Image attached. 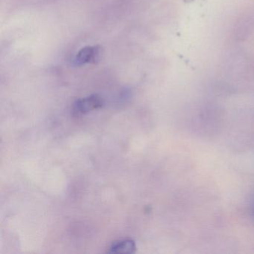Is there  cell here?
I'll return each instance as SVG.
<instances>
[{
    "instance_id": "cell-1",
    "label": "cell",
    "mask_w": 254,
    "mask_h": 254,
    "mask_svg": "<svg viewBox=\"0 0 254 254\" xmlns=\"http://www.w3.org/2000/svg\"><path fill=\"white\" fill-rule=\"evenodd\" d=\"M102 105L103 100L102 98L98 95H92L77 100L72 106V114L76 117L84 115L90 111L102 108Z\"/></svg>"
},
{
    "instance_id": "cell-2",
    "label": "cell",
    "mask_w": 254,
    "mask_h": 254,
    "mask_svg": "<svg viewBox=\"0 0 254 254\" xmlns=\"http://www.w3.org/2000/svg\"><path fill=\"white\" fill-rule=\"evenodd\" d=\"M100 51L98 47H86L81 49L74 59V64L78 66L95 63L99 59Z\"/></svg>"
},
{
    "instance_id": "cell-3",
    "label": "cell",
    "mask_w": 254,
    "mask_h": 254,
    "mask_svg": "<svg viewBox=\"0 0 254 254\" xmlns=\"http://www.w3.org/2000/svg\"><path fill=\"white\" fill-rule=\"evenodd\" d=\"M136 246L131 239H123L114 242L110 246L108 253L111 254H133L136 252Z\"/></svg>"
},
{
    "instance_id": "cell-4",
    "label": "cell",
    "mask_w": 254,
    "mask_h": 254,
    "mask_svg": "<svg viewBox=\"0 0 254 254\" xmlns=\"http://www.w3.org/2000/svg\"><path fill=\"white\" fill-rule=\"evenodd\" d=\"M251 215H252L253 218L254 219V200L253 201L252 204H251Z\"/></svg>"
}]
</instances>
